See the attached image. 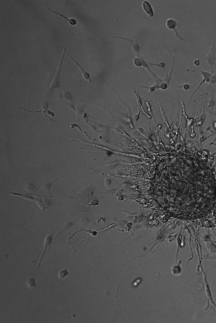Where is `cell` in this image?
Returning a JSON list of instances; mask_svg holds the SVG:
<instances>
[{"label": "cell", "instance_id": "cell-1", "mask_svg": "<svg viewBox=\"0 0 216 323\" xmlns=\"http://www.w3.org/2000/svg\"><path fill=\"white\" fill-rule=\"evenodd\" d=\"M191 168L186 176L169 180L164 201L173 203L180 201L200 211L209 209L216 200V185L204 170Z\"/></svg>", "mask_w": 216, "mask_h": 323}, {"label": "cell", "instance_id": "cell-2", "mask_svg": "<svg viewBox=\"0 0 216 323\" xmlns=\"http://www.w3.org/2000/svg\"><path fill=\"white\" fill-rule=\"evenodd\" d=\"M66 50H67V47L65 46L64 49L63 53H62V57H61V60H60V61L59 65L57 72H56V74H55L54 78L52 82L51 83V85H50V87H49L48 92H50L51 91V90L58 89L60 86V84H61V70H62V65H63L64 60L65 54L66 53Z\"/></svg>", "mask_w": 216, "mask_h": 323}, {"label": "cell", "instance_id": "cell-3", "mask_svg": "<svg viewBox=\"0 0 216 323\" xmlns=\"http://www.w3.org/2000/svg\"><path fill=\"white\" fill-rule=\"evenodd\" d=\"M206 60L207 63L210 66V67H211L213 70L214 66L216 63V47L215 45H213L211 49L207 55Z\"/></svg>", "mask_w": 216, "mask_h": 323}, {"label": "cell", "instance_id": "cell-4", "mask_svg": "<svg viewBox=\"0 0 216 323\" xmlns=\"http://www.w3.org/2000/svg\"><path fill=\"white\" fill-rule=\"evenodd\" d=\"M53 237V235H48V236H47L45 239V240H44V242L43 243V250L42 251V255H41V256H40L39 263L38 264L37 269H38L39 266H40V264H41V262H42V261L43 258L44 256L45 255V253H46V251H47L49 246L50 245L51 243L52 242Z\"/></svg>", "mask_w": 216, "mask_h": 323}, {"label": "cell", "instance_id": "cell-5", "mask_svg": "<svg viewBox=\"0 0 216 323\" xmlns=\"http://www.w3.org/2000/svg\"><path fill=\"white\" fill-rule=\"evenodd\" d=\"M166 27L170 31H173L176 34L179 38L181 39V40H184V41H185L186 39L182 38L179 35V33L177 32V29H176V27L177 26V22L174 19V18H169L166 22Z\"/></svg>", "mask_w": 216, "mask_h": 323}, {"label": "cell", "instance_id": "cell-6", "mask_svg": "<svg viewBox=\"0 0 216 323\" xmlns=\"http://www.w3.org/2000/svg\"><path fill=\"white\" fill-rule=\"evenodd\" d=\"M47 9L50 12H51L52 13H54L55 15L59 16L60 17H62V18H63L64 20L67 21L68 22V23L71 26H75L76 23H77V22H76V20L74 18H69V17H68L66 16H64L62 13H60V12H58L57 11H55V10H52L50 8H47Z\"/></svg>", "mask_w": 216, "mask_h": 323}, {"label": "cell", "instance_id": "cell-7", "mask_svg": "<svg viewBox=\"0 0 216 323\" xmlns=\"http://www.w3.org/2000/svg\"><path fill=\"white\" fill-rule=\"evenodd\" d=\"M142 7L144 10L145 12L147 13V15L150 17H153L154 16V12H153V7H152L151 4L149 2L144 1L142 3Z\"/></svg>", "mask_w": 216, "mask_h": 323}, {"label": "cell", "instance_id": "cell-8", "mask_svg": "<svg viewBox=\"0 0 216 323\" xmlns=\"http://www.w3.org/2000/svg\"><path fill=\"white\" fill-rule=\"evenodd\" d=\"M66 54H67V55H68L69 57H70V58L73 61H74V62L76 64V65L79 67V69H80V70L81 71V73H82V75H83L84 78H85L86 80H89L90 81V82H91V81L90 80V76L89 73H87V72H86L84 70V69L82 68L80 64L79 63V62L76 61V60L73 57V56H70L67 53H66Z\"/></svg>", "mask_w": 216, "mask_h": 323}, {"label": "cell", "instance_id": "cell-9", "mask_svg": "<svg viewBox=\"0 0 216 323\" xmlns=\"http://www.w3.org/2000/svg\"><path fill=\"white\" fill-rule=\"evenodd\" d=\"M69 275V271L67 269H63L60 271L58 273V280L59 281L63 280Z\"/></svg>", "mask_w": 216, "mask_h": 323}, {"label": "cell", "instance_id": "cell-10", "mask_svg": "<svg viewBox=\"0 0 216 323\" xmlns=\"http://www.w3.org/2000/svg\"><path fill=\"white\" fill-rule=\"evenodd\" d=\"M26 284L29 288H33L36 285L35 280L32 278H29V280L26 282Z\"/></svg>", "mask_w": 216, "mask_h": 323}, {"label": "cell", "instance_id": "cell-11", "mask_svg": "<svg viewBox=\"0 0 216 323\" xmlns=\"http://www.w3.org/2000/svg\"><path fill=\"white\" fill-rule=\"evenodd\" d=\"M63 95L65 100H68L70 102H72L73 100V96L70 92L68 91H65Z\"/></svg>", "mask_w": 216, "mask_h": 323}, {"label": "cell", "instance_id": "cell-12", "mask_svg": "<svg viewBox=\"0 0 216 323\" xmlns=\"http://www.w3.org/2000/svg\"><path fill=\"white\" fill-rule=\"evenodd\" d=\"M133 62L135 66H136V67H139L142 65V62L141 61V59L138 58H135L134 59Z\"/></svg>", "mask_w": 216, "mask_h": 323}, {"label": "cell", "instance_id": "cell-13", "mask_svg": "<svg viewBox=\"0 0 216 323\" xmlns=\"http://www.w3.org/2000/svg\"><path fill=\"white\" fill-rule=\"evenodd\" d=\"M12 194H15V195H17V196H18L22 197H23V195H22V194H17V193H12ZM26 196V195H24V196ZM24 198H26V199H29V200H31V199H33V198L32 197V196L29 197L28 196H26V197H24Z\"/></svg>", "mask_w": 216, "mask_h": 323}, {"label": "cell", "instance_id": "cell-14", "mask_svg": "<svg viewBox=\"0 0 216 323\" xmlns=\"http://www.w3.org/2000/svg\"><path fill=\"white\" fill-rule=\"evenodd\" d=\"M194 64L196 66H199L200 65V61L199 59L195 60L194 61Z\"/></svg>", "mask_w": 216, "mask_h": 323}]
</instances>
